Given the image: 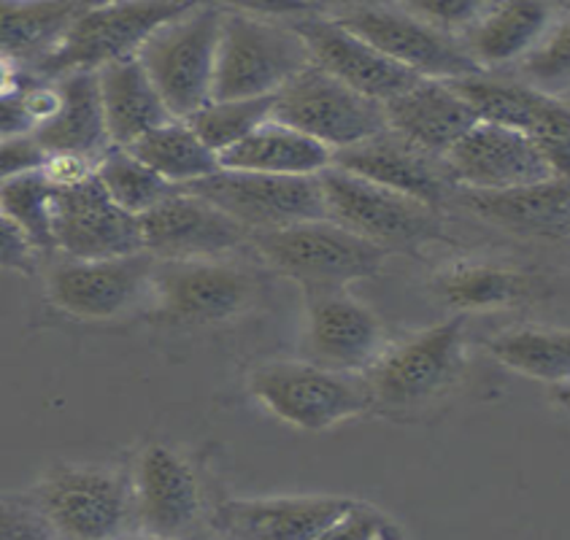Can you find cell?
<instances>
[{
  "instance_id": "obj_30",
  "label": "cell",
  "mask_w": 570,
  "mask_h": 540,
  "mask_svg": "<svg viewBox=\"0 0 570 540\" xmlns=\"http://www.w3.org/2000/svg\"><path fill=\"white\" fill-rule=\"evenodd\" d=\"M128 151L179 189L208 179V176L222 170L217 151L208 149L185 119H174V122L147 132V136L128 146Z\"/></svg>"
},
{
  "instance_id": "obj_46",
  "label": "cell",
  "mask_w": 570,
  "mask_h": 540,
  "mask_svg": "<svg viewBox=\"0 0 570 540\" xmlns=\"http://www.w3.org/2000/svg\"><path fill=\"white\" fill-rule=\"evenodd\" d=\"M125 540H166V538H155V536H144V532H141V536H136V538H125Z\"/></svg>"
},
{
  "instance_id": "obj_25",
  "label": "cell",
  "mask_w": 570,
  "mask_h": 540,
  "mask_svg": "<svg viewBox=\"0 0 570 540\" xmlns=\"http://www.w3.org/2000/svg\"><path fill=\"white\" fill-rule=\"evenodd\" d=\"M549 28L552 9L543 3H484L458 41L481 71H487L519 57L524 60Z\"/></svg>"
},
{
  "instance_id": "obj_36",
  "label": "cell",
  "mask_w": 570,
  "mask_h": 540,
  "mask_svg": "<svg viewBox=\"0 0 570 540\" xmlns=\"http://www.w3.org/2000/svg\"><path fill=\"white\" fill-rule=\"evenodd\" d=\"M522 73L535 90L554 95L570 87V17L552 24L538 47L522 60Z\"/></svg>"
},
{
  "instance_id": "obj_44",
  "label": "cell",
  "mask_w": 570,
  "mask_h": 540,
  "mask_svg": "<svg viewBox=\"0 0 570 540\" xmlns=\"http://www.w3.org/2000/svg\"><path fill=\"white\" fill-rule=\"evenodd\" d=\"M30 85V76L24 71L22 66H19L17 60H11V57L0 55V100L3 98H11V95H17L19 90H24V87Z\"/></svg>"
},
{
  "instance_id": "obj_24",
  "label": "cell",
  "mask_w": 570,
  "mask_h": 540,
  "mask_svg": "<svg viewBox=\"0 0 570 540\" xmlns=\"http://www.w3.org/2000/svg\"><path fill=\"white\" fill-rule=\"evenodd\" d=\"M471 212L519 235L566 238L570 235V176L505 189V193H471L462 198Z\"/></svg>"
},
{
  "instance_id": "obj_26",
  "label": "cell",
  "mask_w": 570,
  "mask_h": 540,
  "mask_svg": "<svg viewBox=\"0 0 570 540\" xmlns=\"http://www.w3.org/2000/svg\"><path fill=\"white\" fill-rule=\"evenodd\" d=\"M98 85L111 146L128 149L147 132L174 122L168 106L163 104L160 92L151 85L138 57L104 68L98 73Z\"/></svg>"
},
{
  "instance_id": "obj_38",
  "label": "cell",
  "mask_w": 570,
  "mask_h": 540,
  "mask_svg": "<svg viewBox=\"0 0 570 540\" xmlns=\"http://www.w3.org/2000/svg\"><path fill=\"white\" fill-rule=\"evenodd\" d=\"M0 540H55L30 498L0 494Z\"/></svg>"
},
{
  "instance_id": "obj_32",
  "label": "cell",
  "mask_w": 570,
  "mask_h": 540,
  "mask_svg": "<svg viewBox=\"0 0 570 540\" xmlns=\"http://www.w3.org/2000/svg\"><path fill=\"white\" fill-rule=\"evenodd\" d=\"M435 289L460 311H492L517 306L528 295V278L495 265H458L435 278Z\"/></svg>"
},
{
  "instance_id": "obj_45",
  "label": "cell",
  "mask_w": 570,
  "mask_h": 540,
  "mask_svg": "<svg viewBox=\"0 0 570 540\" xmlns=\"http://www.w3.org/2000/svg\"><path fill=\"white\" fill-rule=\"evenodd\" d=\"M554 403L560 405V409H566L570 414V381H568V384L554 386Z\"/></svg>"
},
{
  "instance_id": "obj_41",
  "label": "cell",
  "mask_w": 570,
  "mask_h": 540,
  "mask_svg": "<svg viewBox=\"0 0 570 540\" xmlns=\"http://www.w3.org/2000/svg\"><path fill=\"white\" fill-rule=\"evenodd\" d=\"M36 259V246L30 244L22 227L6 214H0V268L22 273V276H33Z\"/></svg>"
},
{
  "instance_id": "obj_19",
  "label": "cell",
  "mask_w": 570,
  "mask_h": 540,
  "mask_svg": "<svg viewBox=\"0 0 570 540\" xmlns=\"http://www.w3.org/2000/svg\"><path fill=\"white\" fill-rule=\"evenodd\" d=\"M138 222L144 252L155 259H217L249 240L244 225L187 189H176Z\"/></svg>"
},
{
  "instance_id": "obj_12",
  "label": "cell",
  "mask_w": 570,
  "mask_h": 540,
  "mask_svg": "<svg viewBox=\"0 0 570 540\" xmlns=\"http://www.w3.org/2000/svg\"><path fill=\"white\" fill-rule=\"evenodd\" d=\"M149 295L160 320L214 324L255 306L257 278L219 259H157Z\"/></svg>"
},
{
  "instance_id": "obj_40",
  "label": "cell",
  "mask_w": 570,
  "mask_h": 540,
  "mask_svg": "<svg viewBox=\"0 0 570 540\" xmlns=\"http://www.w3.org/2000/svg\"><path fill=\"white\" fill-rule=\"evenodd\" d=\"M95 168H98V160H92V157L73 155V151H55L43 163L41 176L55 193H68V189H79L87 181H92Z\"/></svg>"
},
{
  "instance_id": "obj_39",
  "label": "cell",
  "mask_w": 570,
  "mask_h": 540,
  "mask_svg": "<svg viewBox=\"0 0 570 540\" xmlns=\"http://www.w3.org/2000/svg\"><path fill=\"white\" fill-rule=\"evenodd\" d=\"M49 151L36 141V136H17L0 141V184L19 176L38 174L47 163Z\"/></svg>"
},
{
  "instance_id": "obj_35",
  "label": "cell",
  "mask_w": 570,
  "mask_h": 540,
  "mask_svg": "<svg viewBox=\"0 0 570 540\" xmlns=\"http://www.w3.org/2000/svg\"><path fill=\"white\" fill-rule=\"evenodd\" d=\"M52 212L55 189L43 181L41 170L0 184V214H6L9 219H14L17 225L22 227L38 254L57 252L52 233Z\"/></svg>"
},
{
  "instance_id": "obj_1",
  "label": "cell",
  "mask_w": 570,
  "mask_h": 540,
  "mask_svg": "<svg viewBox=\"0 0 570 540\" xmlns=\"http://www.w3.org/2000/svg\"><path fill=\"white\" fill-rule=\"evenodd\" d=\"M308 66V47L287 19L225 9L212 100L276 98Z\"/></svg>"
},
{
  "instance_id": "obj_14",
  "label": "cell",
  "mask_w": 570,
  "mask_h": 540,
  "mask_svg": "<svg viewBox=\"0 0 570 540\" xmlns=\"http://www.w3.org/2000/svg\"><path fill=\"white\" fill-rule=\"evenodd\" d=\"M293 30L303 38L308 47L312 62L346 85L350 90L376 100V104H390L392 98L420 85V76L405 71V68L392 62L368 41L354 36L344 24L335 22L322 9L306 6L287 19Z\"/></svg>"
},
{
  "instance_id": "obj_16",
  "label": "cell",
  "mask_w": 570,
  "mask_h": 540,
  "mask_svg": "<svg viewBox=\"0 0 570 540\" xmlns=\"http://www.w3.org/2000/svg\"><path fill=\"white\" fill-rule=\"evenodd\" d=\"M386 348L384 324L346 289H306L308 362L341 373H365Z\"/></svg>"
},
{
  "instance_id": "obj_34",
  "label": "cell",
  "mask_w": 570,
  "mask_h": 540,
  "mask_svg": "<svg viewBox=\"0 0 570 540\" xmlns=\"http://www.w3.org/2000/svg\"><path fill=\"white\" fill-rule=\"evenodd\" d=\"M274 117V98L255 100H212L198 114L185 119L200 136V141L217 155L249 138L259 125Z\"/></svg>"
},
{
  "instance_id": "obj_21",
  "label": "cell",
  "mask_w": 570,
  "mask_h": 540,
  "mask_svg": "<svg viewBox=\"0 0 570 540\" xmlns=\"http://www.w3.org/2000/svg\"><path fill=\"white\" fill-rule=\"evenodd\" d=\"M386 127L422 149L435 160H443L471 132L481 119L452 81L422 79L390 104H384Z\"/></svg>"
},
{
  "instance_id": "obj_13",
  "label": "cell",
  "mask_w": 570,
  "mask_h": 540,
  "mask_svg": "<svg viewBox=\"0 0 570 540\" xmlns=\"http://www.w3.org/2000/svg\"><path fill=\"white\" fill-rule=\"evenodd\" d=\"M481 122L524 132L547 157L554 176H570V106L530 85L490 79L487 73L452 81Z\"/></svg>"
},
{
  "instance_id": "obj_22",
  "label": "cell",
  "mask_w": 570,
  "mask_h": 540,
  "mask_svg": "<svg viewBox=\"0 0 570 540\" xmlns=\"http://www.w3.org/2000/svg\"><path fill=\"white\" fill-rule=\"evenodd\" d=\"M333 165L346 174L360 176V179H368L379 187L405 195V198L420 200L435 212H439L443 193H446V176H441V168L433 157L411 146L390 127L368 141L352 146V149L335 151Z\"/></svg>"
},
{
  "instance_id": "obj_20",
  "label": "cell",
  "mask_w": 570,
  "mask_h": 540,
  "mask_svg": "<svg viewBox=\"0 0 570 540\" xmlns=\"http://www.w3.org/2000/svg\"><path fill=\"white\" fill-rule=\"evenodd\" d=\"M55 249L66 259H114L144 252L141 222L119 208L98 179L55 193Z\"/></svg>"
},
{
  "instance_id": "obj_31",
  "label": "cell",
  "mask_w": 570,
  "mask_h": 540,
  "mask_svg": "<svg viewBox=\"0 0 570 540\" xmlns=\"http://www.w3.org/2000/svg\"><path fill=\"white\" fill-rule=\"evenodd\" d=\"M500 365L522 376L560 386L570 381V330H514L487 343Z\"/></svg>"
},
{
  "instance_id": "obj_15",
  "label": "cell",
  "mask_w": 570,
  "mask_h": 540,
  "mask_svg": "<svg viewBox=\"0 0 570 540\" xmlns=\"http://www.w3.org/2000/svg\"><path fill=\"white\" fill-rule=\"evenodd\" d=\"M155 263L147 252L114 259H62L47 273V295L76 320H114L149 295Z\"/></svg>"
},
{
  "instance_id": "obj_8",
  "label": "cell",
  "mask_w": 570,
  "mask_h": 540,
  "mask_svg": "<svg viewBox=\"0 0 570 540\" xmlns=\"http://www.w3.org/2000/svg\"><path fill=\"white\" fill-rule=\"evenodd\" d=\"M325 14L420 79L458 81L465 76L484 73L465 55L458 38L443 33L428 19L416 17L405 3L335 6V9H325Z\"/></svg>"
},
{
  "instance_id": "obj_10",
  "label": "cell",
  "mask_w": 570,
  "mask_h": 540,
  "mask_svg": "<svg viewBox=\"0 0 570 540\" xmlns=\"http://www.w3.org/2000/svg\"><path fill=\"white\" fill-rule=\"evenodd\" d=\"M271 119L314 138L333 155L386 130L384 104L350 90L314 62L276 95Z\"/></svg>"
},
{
  "instance_id": "obj_17",
  "label": "cell",
  "mask_w": 570,
  "mask_h": 540,
  "mask_svg": "<svg viewBox=\"0 0 570 540\" xmlns=\"http://www.w3.org/2000/svg\"><path fill=\"white\" fill-rule=\"evenodd\" d=\"M132 519L144 536L179 540L198 524L203 494L198 475L179 451L151 443L130 470Z\"/></svg>"
},
{
  "instance_id": "obj_2",
  "label": "cell",
  "mask_w": 570,
  "mask_h": 540,
  "mask_svg": "<svg viewBox=\"0 0 570 540\" xmlns=\"http://www.w3.org/2000/svg\"><path fill=\"white\" fill-rule=\"evenodd\" d=\"M225 6L189 3L147 38L138 62L174 119H189L212 104Z\"/></svg>"
},
{
  "instance_id": "obj_6",
  "label": "cell",
  "mask_w": 570,
  "mask_h": 540,
  "mask_svg": "<svg viewBox=\"0 0 570 540\" xmlns=\"http://www.w3.org/2000/svg\"><path fill=\"white\" fill-rule=\"evenodd\" d=\"M462 362V316L435 324L395 346H386L363 373L371 411L401 416L422 411L458 379Z\"/></svg>"
},
{
  "instance_id": "obj_5",
  "label": "cell",
  "mask_w": 570,
  "mask_h": 540,
  "mask_svg": "<svg viewBox=\"0 0 570 540\" xmlns=\"http://www.w3.org/2000/svg\"><path fill=\"white\" fill-rule=\"evenodd\" d=\"M55 540H125L132 519L130 475L111 468L60 465L30 494Z\"/></svg>"
},
{
  "instance_id": "obj_23",
  "label": "cell",
  "mask_w": 570,
  "mask_h": 540,
  "mask_svg": "<svg viewBox=\"0 0 570 540\" xmlns=\"http://www.w3.org/2000/svg\"><path fill=\"white\" fill-rule=\"evenodd\" d=\"M352 498H257L227 500L217 522L236 540H316L331 527Z\"/></svg>"
},
{
  "instance_id": "obj_47",
  "label": "cell",
  "mask_w": 570,
  "mask_h": 540,
  "mask_svg": "<svg viewBox=\"0 0 570 540\" xmlns=\"http://www.w3.org/2000/svg\"><path fill=\"white\" fill-rule=\"evenodd\" d=\"M568 98H570V92H568Z\"/></svg>"
},
{
  "instance_id": "obj_33",
  "label": "cell",
  "mask_w": 570,
  "mask_h": 540,
  "mask_svg": "<svg viewBox=\"0 0 570 540\" xmlns=\"http://www.w3.org/2000/svg\"><path fill=\"white\" fill-rule=\"evenodd\" d=\"M95 179L119 208H125L132 216H144L179 189L163 176H157L149 165H144L128 149H119V146H111L100 157L98 168H95Z\"/></svg>"
},
{
  "instance_id": "obj_7",
  "label": "cell",
  "mask_w": 570,
  "mask_h": 540,
  "mask_svg": "<svg viewBox=\"0 0 570 540\" xmlns=\"http://www.w3.org/2000/svg\"><path fill=\"white\" fill-rule=\"evenodd\" d=\"M249 392L276 419L322 432L371 411L363 373H341L314 362H268L249 376Z\"/></svg>"
},
{
  "instance_id": "obj_3",
  "label": "cell",
  "mask_w": 570,
  "mask_h": 540,
  "mask_svg": "<svg viewBox=\"0 0 570 540\" xmlns=\"http://www.w3.org/2000/svg\"><path fill=\"white\" fill-rule=\"evenodd\" d=\"M189 3H87L55 52L33 68V79L60 81L73 73H100L138 57L147 38L179 17Z\"/></svg>"
},
{
  "instance_id": "obj_27",
  "label": "cell",
  "mask_w": 570,
  "mask_h": 540,
  "mask_svg": "<svg viewBox=\"0 0 570 540\" xmlns=\"http://www.w3.org/2000/svg\"><path fill=\"white\" fill-rule=\"evenodd\" d=\"M225 170L268 176H320L333 165V151L293 127L268 119L249 138L219 155Z\"/></svg>"
},
{
  "instance_id": "obj_18",
  "label": "cell",
  "mask_w": 570,
  "mask_h": 540,
  "mask_svg": "<svg viewBox=\"0 0 570 540\" xmlns=\"http://www.w3.org/2000/svg\"><path fill=\"white\" fill-rule=\"evenodd\" d=\"M449 179L471 193H505L554 179L547 157L524 132L492 122H479L443 157Z\"/></svg>"
},
{
  "instance_id": "obj_28",
  "label": "cell",
  "mask_w": 570,
  "mask_h": 540,
  "mask_svg": "<svg viewBox=\"0 0 570 540\" xmlns=\"http://www.w3.org/2000/svg\"><path fill=\"white\" fill-rule=\"evenodd\" d=\"M62 95L60 114L49 125L33 132L36 141L55 155V151H73V155L100 160L111 149L109 130H106L104 100H100L98 73H73L57 81Z\"/></svg>"
},
{
  "instance_id": "obj_42",
  "label": "cell",
  "mask_w": 570,
  "mask_h": 540,
  "mask_svg": "<svg viewBox=\"0 0 570 540\" xmlns=\"http://www.w3.org/2000/svg\"><path fill=\"white\" fill-rule=\"evenodd\" d=\"M416 17L428 19L430 24L441 28L443 33L458 38L468 24L484 9V3H468V0H443V3H405Z\"/></svg>"
},
{
  "instance_id": "obj_11",
  "label": "cell",
  "mask_w": 570,
  "mask_h": 540,
  "mask_svg": "<svg viewBox=\"0 0 570 540\" xmlns=\"http://www.w3.org/2000/svg\"><path fill=\"white\" fill-rule=\"evenodd\" d=\"M185 189L233 216L249 233L327 219L320 176H268L222 168Z\"/></svg>"
},
{
  "instance_id": "obj_9",
  "label": "cell",
  "mask_w": 570,
  "mask_h": 540,
  "mask_svg": "<svg viewBox=\"0 0 570 540\" xmlns=\"http://www.w3.org/2000/svg\"><path fill=\"white\" fill-rule=\"evenodd\" d=\"M327 219L386 254L441 238L439 212L331 165L320 174Z\"/></svg>"
},
{
  "instance_id": "obj_37",
  "label": "cell",
  "mask_w": 570,
  "mask_h": 540,
  "mask_svg": "<svg viewBox=\"0 0 570 540\" xmlns=\"http://www.w3.org/2000/svg\"><path fill=\"white\" fill-rule=\"evenodd\" d=\"M316 540H409L403 527L363 500H352L346 511Z\"/></svg>"
},
{
  "instance_id": "obj_29",
  "label": "cell",
  "mask_w": 570,
  "mask_h": 540,
  "mask_svg": "<svg viewBox=\"0 0 570 540\" xmlns=\"http://www.w3.org/2000/svg\"><path fill=\"white\" fill-rule=\"evenodd\" d=\"M87 3H0V55L30 71L55 52Z\"/></svg>"
},
{
  "instance_id": "obj_4",
  "label": "cell",
  "mask_w": 570,
  "mask_h": 540,
  "mask_svg": "<svg viewBox=\"0 0 570 540\" xmlns=\"http://www.w3.org/2000/svg\"><path fill=\"white\" fill-rule=\"evenodd\" d=\"M249 244L271 268L306 289H346L357 278L376 276L386 252L331 219L301 222L282 230L249 233Z\"/></svg>"
},
{
  "instance_id": "obj_43",
  "label": "cell",
  "mask_w": 570,
  "mask_h": 540,
  "mask_svg": "<svg viewBox=\"0 0 570 540\" xmlns=\"http://www.w3.org/2000/svg\"><path fill=\"white\" fill-rule=\"evenodd\" d=\"M36 125L22 106V90L0 100V141L17 136H33Z\"/></svg>"
}]
</instances>
